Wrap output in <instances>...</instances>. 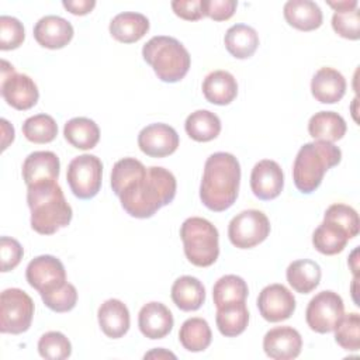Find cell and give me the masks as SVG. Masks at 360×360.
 Masks as SVG:
<instances>
[{
  "instance_id": "obj_25",
  "label": "cell",
  "mask_w": 360,
  "mask_h": 360,
  "mask_svg": "<svg viewBox=\"0 0 360 360\" xmlns=\"http://www.w3.org/2000/svg\"><path fill=\"white\" fill-rule=\"evenodd\" d=\"M149 31V20L135 11H124L117 14L110 22V34L114 39L132 44L139 41Z\"/></svg>"
},
{
  "instance_id": "obj_3",
  "label": "cell",
  "mask_w": 360,
  "mask_h": 360,
  "mask_svg": "<svg viewBox=\"0 0 360 360\" xmlns=\"http://www.w3.org/2000/svg\"><path fill=\"white\" fill-rule=\"evenodd\" d=\"M31 228L41 235H52L70 224L73 211L58 181L41 183L27 188Z\"/></svg>"
},
{
  "instance_id": "obj_14",
  "label": "cell",
  "mask_w": 360,
  "mask_h": 360,
  "mask_svg": "<svg viewBox=\"0 0 360 360\" xmlns=\"http://www.w3.org/2000/svg\"><path fill=\"white\" fill-rule=\"evenodd\" d=\"M138 146L146 156L165 158L176 152L179 146V135L176 129L167 124H150L141 129L138 135Z\"/></svg>"
},
{
  "instance_id": "obj_47",
  "label": "cell",
  "mask_w": 360,
  "mask_h": 360,
  "mask_svg": "<svg viewBox=\"0 0 360 360\" xmlns=\"http://www.w3.org/2000/svg\"><path fill=\"white\" fill-rule=\"evenodd\" d=\"M150 357L152 359H169V357L176 359V356L172 352H167L165 349H155V350L145 354V359H150Z\"/></svg>"
},
{
  "instance_id": "obj_34",
  "label": "cell",
  "mask_w": 360,
  "mask_h": 360,
  "mask_svg": "<svg viewBox=\"0 0 360 360\" xmlns=\"http://www.w3.org/2000/svg\"><path fill=\"white\" fill-rule=\"evenodd\" d=\"M249 288L246 281L236 274L222 276L212 287V300L217 308L231 304L246 301Z\"/></svg>"
},
{
  "instance_id": "obj_33",
  "label": "cell",
  "mask_w": 360,
  "mask_h": 360,
  "mask_svg": "<svg viewBox=\"0 0 360 360\" xmlns=\"http://www.w3.org/2000/svg\"><path fill=\"white\" fill-rule=\"evenodd\" d=\"M179 340L181 346L188 352H202L211 345V328L202 318H188L180 326Z\"/></svg>"
},
{
  "instance_id": "obj_28",
  "label": "cell",
  "mask_w": 360,
  "mask_h": 360,
  "mask_svg": "<svg viewBox=\"0 0 360 360\" xmlns=\"http://www.w3.org/2000/svg\"><path fill=\"white\" fill-rule=\"evenodd\" d=\"M226 51L236 59L250 58L259 46V35L255 28L246 24H235L228 28L224 37Z\"/></svg>"
},
{
  "instance_id": "obj_22",
  "label": "cell",
  "mask_w": 360,
  "mask_h": 360,
  "mask_svg": "<svg viewBox=\"0 0 360 360\" xmlns=\"http://www.w3.org/2000/svg\"><path fill=\"white\" fill-rule=\"evenodd\" d=\"M97 318L103 333L111 339L122 338L129 329V311L127 305L117 298L104 301L98 307Z\"/></svg>"
},
{
  "instance_id": "obj_2",
  "label": "cell",
  "mask_w": 360,
  "mask_h": 360,
  "mask_svg": "<svg viewBox=\"0 0 360 360\" xmlns=\"http://www.w3.org/2000/svg\"><path fill=\"white\" fill-rule=\"evenodd\" d=\"M239 183L240 166L238 159L228 152H215L205 160L200 198L208 210L225 211L236 201Z\"/></svg>"
},
{
  "instance_id": "obj_32",
  "label": "cell",
  "mask_w": 360,
  "mask_h": 360,
  "mask_svg": "<svg viewBox=\"0 0 360 360\" xmlns=\"http://www.w3.org/2000/svg\"><path fill=\"white\" fill-rule=\"evenodd\" d=\"M187 135L197 142H208L215 139L221 132V120L208 110H197L191 112L184 122Z\"/></svg>"
},
{
  "instance_id": "obj_4",
  "label": "cell",
  "mask_w": 360,
  "mask_h": 360,
  "mask_svg": "<svg viewBox=\"0 0 360 360\" xmlns=\"http://www.w3.org/2000/svg\"><path fill=\"white\" fill-rule=\"evenodd\" d=\"M342 150L326 141H314L302 145L292 166V180L295 187L304 193H314L322 183L323 174L330 167L339 165Z\"/></svg>"
},
{
  "instance_id": "obj_11",
  "label": "cell",
  "mask_w": 360,
  "mask_h": 360,
  "mask_svg": "<svg viewBox=\"0 0 360 360\" xmlns=\"http://www.w3.org/2000/svg\"><path fill=\"white\" fill-rule=\"evenodd\" d=\"M1 84L0 91L4 101L15 110L25 111L38 101L39 91L35 82L24 73H15L13 65L1 60Z\"/></svg>"
},
{
  "instance_id": "obj_18",
  "label": "cell",
  "mask_w": 360,
  "mask_h": 360,
  "mask_svg": "<svg viewBox=\"0 0 360 360\" xmlns=\"http://www.w3.org/2000/svg\"><path fill=\"white\" fill-rule=\"evenodd\" d=\"M353 238L356 235L350 229L323 215L322 224L312 233V245L319 253L332 256L340 253Z\"/></svg>"
},
{
  "instance_id": "obj_44",
  "label": "cell",
  "mask_w": 360,
  "mask_h": 360,
  "mask_svg": "<svg viewBox=\"0 0 360 360\" xmlns=\"http://www.w3.org/2000/svg\"><path fill=\"white\" fill-rule=\"evenodd\" d=\"M62 6L75 15H86L94 8L96 1L94 0H63Z\"/></svg>"
},
{
  "instance_id": "obj_15",
  "label": "cell",
  "mask_w": 360,
  "mask_h": 360,
  "mask_svg": "<svg viewBox=\"0 0 360 360\" xmlns=\"http://www.w3.org/2000/svg\"><path fill=\"white\" fill-rule=\"evenodd\" d=\"M284 187V173L280 165L270 159L257 162L250 173V188L253 194L263 201L280 195Z\"/></svg>"
},
{
  "instance_id": "obj_19",
  "label": "cell",
  "mask_w": 360,
  "mask_h": 360,
  "mask_svg": "<svg viewBox=\"0 0 360 360\" xmlns=\"http://www.w3.org/2000/svg\"><path fill=\"white\" fill-rule=\"evenodd\" d=\"M173 315L170 309L158 301L145 304L138 314L141 333L149 339H163L173 329Z\"/></svg>"
},
{
  "instance_id": "obj_38",
  "label": "cell",
  "mask_w": 360,
  "mask_h": 360,
  "mask_svg": "<svg viewBox=\"0 0 360 360\" xmlns=\"http://www.w3.org/2000/svg\"><path fill=\"white\" fill-rule=\"evenodd\" d=\"M44 304L53 312H68L72 311L77 302L76 287L70 283H65L55 291L41 295Z\"/></svg>"
},
{
  "instance_id": "obj_7",
  "label": "cell",
  "mask_w": 360,
  "mask_h": 360,
  "mask_svg": "<svg viewBox=\"0 0 360 360\" xmlns=\"http://www.w3.org/2000/svg\"><path fill=\"white\" fill-rule=\"evenodd\" d=\"M32 298L20 288H7L0 297V332L20 335L31 326Z\"/></svg>"
},
{
  "instance_id": "obj_39",
  "label": "cell",
  "mask_w": 360,
  "mask_h": 360,
  "mask_svg": "<svg viewBox=\"0 0 360 360\" xmlns=\"http://www.w3.org/2000/svg\"><path fill=\"white\" fill-rule=\"evenodd\" d=\"M332 28L333 31L346 39H359L360 38V11L343 10L335 11L332 15Z\"/></svg>"
},
{
  "instance_id": "obj_45",
  "label": "cell",
  "mask_w": 360,
  "mask_h": 360,
  "mask_svg": "<svg viewBox=\"0 0 360 360\" xmlns=\"http://www.w3.org/2000/svg\"><path fill=\"white\" fill-rule=\"evenodd\" d=\"M1 129H3V143H1V149L4 150L10 142L14 141V128L13 125L8 124L7 120L1 118Z\"/></svg>"
},
{
  "instance_id": "obj_43",
  "label": "cell",
  "mask_w": 360,
  "mask_h": 360,
  "mask_svg": "<svg viewBox=\"0 0 360 360\" xmlns=\"http://www.w3.org/2000/svg\"><path fill=\"white\" fill-rule=\"evenodd\" d=\"M172 8L176 15L187 21H197L202 15L201 0H173Z\"/></svg>"
},
{
  "instance_id": "obj_40",
  "label": "cell",
  "mask_w": 360,
  "mask_h": 360,
  "mask_svg": "<svg viewBox=\"0 0 360 360\" xmlns=\"http://www.w3.org/2000/svg\"><path fill=\"white\" fill-rule=\"evenodd\" d=\"M25 38L22 22L15 17L1 15L0 17V49L10 51L18 48Z\"/></svg>"
},
{
  "instance_id": "obj_20",
  "label": "cell",
  "mask_w": 360,
  "mask_h": 360,
  "mask_svg": "<svg viewBox=\"0 0 360 360\" xmlns=\"http://www.w3.org/2000/svg\"><path fill=\"white\" fill-rule=\"evenodd\" d=\"M35 41L48 49H60L73 38L72 24L59 15H45L34 27Z\"/></svg>"
},
{
  "instance_id": "obj_35",
  "label": "cell",
  "mask_w": 360,
  "mask_h": 360,
  "mask_svg": "<svg viewBox=\"0 0 360 360\" xmlns=\"http://www.w3.org/2000/svg\"><path fill=\"white\" fill-rule=\"evenodd\" d=\"M24 136L34 143H49L58 135V124L48 114H37L22 124Z\"/></svg>"
},
{
  "instance_id": "obj_12",
  "label": "cell",
  "mask_w": 360,
  "mask_h": 360,
  "mask_svg": "<svg viewBox=\"0 0 360 360\" xmlns=\"http://www.w3.org/2000/svg\"><path fill=\"white\" fill-rule=\"evenodd\" d=\"M25 278L28 284L42 295L62 287L66 283V271L58 257L41 255L28 263Z\"/></svg>"
},
{
  "instance_id": "obj_27",
  "label": "cell",
  "mask_w": 360,
  "mask_h": 360,
  "mask_svg": "<svg viewBox=\"0 0 360 360\" xmlns=\"http://www.w3.org/2000/svg\"><path fill=\"white\" fill-rule=\"evenodd\" d=\"M308 132L315 141L333 143L346 134V121L335 111H319L309 118Z\"/></svg>"
},
{
  "instance_id": "obj_42",
  "label": "cell",
  "mask_w": 360,
  "mask_h": 360,
  "mask_svg": "<svg viewBox=\"0 0 360 360\" xmlns=\"http://www.w3.org/2000/svg\"><path fill=\"white\" fill-rule=\"evenodd\" d=\"M238 3L235 0H201L202 15L212 18L214 21H225L229 20Z\"/></svg>"
},
{
  "instance_id": "obj_13",
  "label": "cell",
  "mask_w": 360,
  "mask_h": 360,
  "mask_svg": "<svg viewBox=\"0 0 360 360\" xmlns=\"http://www.w3.org/2000/svg\"><path fill=\"white\" fill-rule=\"evenodd\" d=\"M260 315L269 322H281L288 319L295 311V298L283 284L266 285L257 297Z\"/></svg>"
},
{
  "instance_id": "obj_23",
  "label": "cell",
  "mask_w": 360,
  "mask_h": 360,
  "mask_svg": "<svg viewBox=\"0 0 360 360\" xmlns=\"http://www.w3.org/2000/svg\"><path fill=\"white\" fill-rule=\"evenodd\" d=\"M283 13L285 21L300 31L316 30L323 20L321 7L311 0H288Z\"/></svg>"
},
{
  "instance_id": "obj_24",
  "label": "cell",
  "mask_w": 360,
  "mask_h": 360,
  "mask_svg": "<svg viewBox=\"0 0 360 360\" xmlns=\"http://www.w3.org/2000/svg\"><path fill=\"white\" fill-rule=\"evenodd\" d=\"M202 94L207 101L217 105L232 103L238 94V83L232 73L226 70H214L202 82Z\"/></svg>"
},
{
  "instance_id": "obj_41",
  "label": "cell",
  "mask_w": 360,
  "mask_h": 360,
  "mask_svg": "<svg viewBox=\"0 0 360 360\" xmlns=\"http://www.w3.org/2000/svg\"><path fill=\"white\" fill-rule=\"evenodd\" d=\"M24 255L21 243L10 236L0 238V257H1V271H10L18 266Z\"/></svg>"
},
{
  "instance_id": "obj_16",
  "label": "cell",
  "mask_w": 360,
  "mask_h": 360,
  "mask_svg": "<svg viewBox=\"0 0 360 360\" xmlns=\"http://www.w3.org/2000/svg\"><path fill=\"white\" fill-rule=\"evenodd\" d=\"M263 349L270 359L291 360L301 353L302 338L292 326H276L264 335Z\"/></svg>"
},
{
  "instance_id": "obj_46",
  "label": "cell",
  "mask_w": 360,
  "mask_h": 360,
  "mask_svg": "<svg viewBox=\"0 0 360 360\" xmlns=\"http://www.w3.org/2000/svg\"><path fill=\"white\" fill-rule=\"evenodd\" d=\"M335 11H343V10H354L357 8V0H340V1H326Z\"/></svg>"
},
{
  "instance_id": "obj_37",
  "label": "cell",
  "mask_w": 360,
  "mask_h": 360,
  "mask_svg": "<svg viewBox=\"0 0 360 360\" xmlns=\"http://www.w3.org/2000/svg\"><path fill=\"white\" fill-rule=\"evenodd\" d=\"M38 352L48 360H65L72 354V345L62 332L51 330L39 338Z\"/></svg>"
},
{
  "instance_id": "obj_21",
  "label": "cell",
  "mask_w": 360,
  "mask_h": 360,
  "mask_svg": "<svg viewBox=\"0 0 360 360\" xmlns=\"http://www.w3.org/2000/svg\"><path fill=\"white\" fill-rule=\"evenodd\" d=\"M311 93L322 104H335L346 93V79L333 68H321L311 80Z\"/></svg>"
},
{
  "instance_id": "obj_5",
  "label": "cell",
  "mask_w": 360,
  "mask_h": 360,
  "mask_svg": "<svg viewBox=\"0 0 360 360\" xmlns=\"http://www.w3.org/2000/svg\"><path fill=\"white\" fill-rule=\"evenodd\" d=\"M143 60L165 83L180 82L188 72L191 58L186 46L173 37H152L142 48Z\"/></svg>"
},
{
  "instance_id": "obj_26",
  "label": "cell",
  "mask_w": 360,
  "mask_h": 360,
  "mask_svg": "<svg viewBox=\"0 0 360 360\" xmlns=\"http://www.w3.org/2000/svg\"><path fill=\"white\" fill-rule=\"evenodd\" d=\"M170 295L179 309L197 311L205 301V288L198 278L181 276L173 283Z\"/></svg>"
},
{
  "instance_id": "obj_8",
  "label": "cell",
  "mask_w": 360,
  "mask_h": 360,
  "mask_svg": "<svg viewBox=\"0 0 360 360\" xmlns=\"http://www.w3.org/2000/svg\"><path fill=\"white\" fill-rule=\"evenodd\" d=\"M103 163L96 155L84 153L70 160L66 180L70 191L80 200H90L101 188Z\"/></svg>"
},
{
  "instance_id": "obj_36",
  "label": "cell",
  "mask_w": 360,
  "mask_h": 360,
  "mask_svg": "<svg viewBox=\"0 0 360 360\" xmlns=\"http://www.w3.org/2000/svg\"><path fill=\"white\" fill-rule=\"evenodd\" d=\"M335 340L345 350L357 352L360 349V315L357 312L343 314L335 328Z\"/></svg>"
},
{
  "instance_id": "obj_10",
  "label": "cell",
  "mask_w": 360,
  "mask_h": 360,
  "mask_svg": "<svg viewBox=\"0 0 360 360\" xmlns=\"http://www.w3.org/2000/svg\"><path fill=\"white\" fill-rule=\"evenodd\" d=\"M345 314L342 297L330 290L318 292L308 302L305 321L311 330L318 333H329L335 330Z\"/></svg>"
},
{
  "instance_id": "obj_17",
  "label": "cell",
  "mask_w": 360,
  "mask_h": 360,
  "mask_svg": "<svg viewBox=\"0 0 360 360\" xmlns=\"http://www.w3.org/2000/svg\"><path fill=\"white\" fill-rule=\"evenodd\" d=\"M59 169L60 162L53 152L37 150L25 158L22 163V179L27 187L41 183L58 181Z\"/></svg>"
},
{
  "instance_id": "obj_1",
  "label": "cell",
  "mask_w": 360,
  "mask_h": 360,
  "mask_svg": "<svg viewBox=\"0 0 360 360\" xmlns=\"http://www.w3.org/2000/svg\"><path fill=\"white\" fill-rule=\"evenodd\" d=\"M111 188L127 214L143 219L173 201L177 183L165 167H145L135 158H122L112 166Z\"/></svg>"
},
{
  "instance_id": "obj_31",
  "label": "cell",
  "mask_w": 360,
  "mask_h": 360,
  "mask_svg": "<svg viewBox=\"0 0 360 360\" xmlns=\"http://www.w3.org/2000/svg\"><path fill=\"white\" fill-rule=\"evenodd\" d=\"M65 139L77 149H93L100 139L98 125L86 117H75L63 127Z\"/></svg>"
},
{
  "instance_id": "obj_29",
  "label": "cell",
  "mask_w": 360,
  "mask_h": 360,
  "mask_svg": "<svg viewBox=\"0 0 360 360\" xmlns=\"http://www.w3.org/2000/svg\"><path fill=\"white\" fill-rule=\"evenodd\" d=\"M321 267L311 259H300L287 267L285 277L288 284L300 294H308L314 291L321 281Z\"/></svg>"
},
{
  "instance_id": "obj_6",
  "label": "cell",
  "mask_w": 360,
  "mask_h": 360,
  "mask_svg": "<svg viewBox=\"0 0 360 360\" xmlns=\"http://www.w3.org/2000/svg\"><path fill=\"white\" fill-rule=\"evenodd\" d=\"M184 255L197 267L214 264L219 256L218 229L205 218L190 217L180 228Z\"/></svg>"
},
{
  "instance_id": "obj_9",
  "label": "cell",
  "mask_w": 360,
  "mask_h": 360,
  "mask_svg": "<svg viewBox=\"0 0 360 360\" xmlns=\"http://www.w3.org/2000/svg\"><path fill=\"white\" fill-rule=\"evenodd\" d=\"M269 233V218L259 210H245L236 214L228 225V238L239 249H250L262 243Z\"/></svg>"
},
{
  "instance_id": "obj_30",
  "label": "cell",
  "mask_w": 360,
  "mask_h": 360,
  "mask_svg": "<svg viewBox=\"0 0 360 360\" xmlns=\"http://www.w3.org/2000/svg\"><path fill=\"white\" fill-rule=\"evenodd\" d=\"M215 322L221 335L226 338H235L245 332L249 323V311L245 301L231 302L217 308Z\"/></svg>"
}]
</instances>
